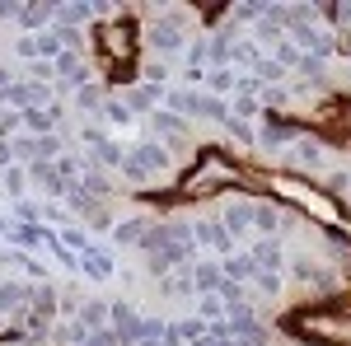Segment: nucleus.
Returning a JSON list of instances; mask_svg holds the SVG:
<instances>
[{"mask_svg": "<svg viewBox=\"0 0 351 346\" xmlns=\"http://www.w3.org/2000/svg\"><path fill=\"white\" fill-rule=\"evenodd\" d=\"M52 14H56L52 5H24V10H19V19H24V28H28V33H33V28H43L47 19H52Z\"/></svg>", "mask_w": 351, "mask_h": 346, "instance_id": "obj_22", "label": "nucleus"}, {"mask_svg": "<svg viewBox=\"0 0 351 346\" xmlns=\"http://www.w3.org/2000/svg\"><path fill=\"white\" fill-rule=\"evenodd\" d=\"M136 346H164V342H136Z\"/></svg>", "mask_w": 351, "mask_h": 346, "instance_id": "obj_42", "label": "nucleus"}, {"mask_svg": "<svg viewBox=\"0 0 351 346\" xmlns=\"http://www.w3.org/2000/svg\"><path fill=\"white\" fill-rule=\"evenodd\" d=\"M145 230H150V220H145V215H136V220H122V225L112 230V239L122 243V248H132V243L145 239Z\"/></svg>", "mask_w": 351, "mask_h": 346, "instance_id": "obj_11", "label": "nucleus"}, {"mask_svg": "<svg viewBox=\"0 0 351 346\" xmlns=\"http://www.w3.org/2000/svg\"><path fill=\"white\" fill-rule=\"evenodd\" d=\"M150 132H160V136H188L183 132V117H173V112H150Z\"/></svg>", "mask_w": 351, "mask_h": 346, "instance_id": "obj_19", "label": "nucleus"}, {"mask_svg": "<svg viewBox=\"0 0 351 346\" xmlns=\"http://www.w3.org/2000/svg\"><path fill=\"white\" fill-rule=\"evenodd\" d=\"M253 66H258V80H267V84L281 80V61H271V56H258Z\"/></svg>", "mask_w": 351, "mask_h": 346, "instance_id": "obj_29", "label": "nucleus"}, {"mask_svg": "<svg viewBox=\"0 0 351 346\" xmlns=\"http://www.w3.org/2000/svg\"><path fill=\"white\" fill-rule=\"evenodd\" d=\"M202 314H206V319H225V299H220V295H206V299H202Z\"/></svg>", "mask_w": 351, "mask_h": 346, "instance_id": "obj_34", "label": "nucleus"}, {"mask_svg": "<svg viewBox=\"0 0 351 346\" xmlns=\"http://www.w3.org/2000/svg\"><path fill=\"white\" fill-rule=\"evenodd\" d=\"M253 112H258V99H253V94H239V99H234V108H230V117H243V122H248Z\"/></svg>", "mask_w": 351, "mask_h": 346, "instance_id": "obj_31", "label": "nucleus"}, {"mask_svg": "<svg viewBox=\"0 0 351 346\" xmlns=\"http://www.w3.org/2000/svg\"><path fill=\"white\" fill-rule=\"evenodd\" d=\"M56 14H61V28H80V19L89 14V5H61Z\"/></svg>", "mask_w": 351, "mask_h": 346, "instance_id": "obj_28", "label": "nucleus"}, {"mask_svg": "<svg viewBox=\"0 0 351 346\" xmlns=\"http://www.w3.org/2000/svg\"><path fill=\"white\" fill-rule=\"evenodd\" d=\"M28 304V286H0V319Z\"/></svg>", "mask_w": 351, "mask_h": 346, "instance_id": "obj_18", "label": "nucleus"}, {"mask_svg": "<svg viewBox=\"0 0 351 346\" xmlns=\"http://www.w3.org/2000/svg\"><path fill=\"white\" fill-rule=\"evenodd\" d=\"M225 132L234 136L239 145H253V140H258V132H253V122H243V117H225Z\"/></svg>", "mask_w": 351, "mask_h": 346, "instance_id": "obj_24", "label": "nucleus"}, {"mask_svg": "<svg viewBox=\"0 0 351 346\" xmlns=\"http://www.w3.org/2000/svg\"><path fill=\"white\" fill-rule=\"evenodd\" d=\"M75 108H80V112H104V108H108V94H104L99 84H80V94H75Z\"/></svg>", "mask_w": 351, "mask_h": 346, "instance_id": "obj_13", "label": "nucleus"}, {"mask_svg": "<svg viewBox=\"0 0 351 346\" xmlns=\"http://www.w3.org/2000/svg\"><path fill=\"white\" fill-rule=\"evenodd\" d=\"M192 243H211V248H220L225 258H230V248H234V239L225 234L220 220H202V225H192Z\"/></svg>", "mask_w": 351, "mask_h": 346, "instance_id": "obj_4", "label": "nucleus"}, {"mask_svg": "<svg viewBox=\"0 0 351 346\" xmlns=\"http://www.w3.org/2000/svg\"><path fill=\"white\" fill-rule=\"evenodd\" d=\"M145 80H150V84L164 80V66H160V61H150V66H145Z\"/></svg>", "mask_w": 351, "mask_h": 346, "instance_id": "obj_39", "label": "nucleus"}, {"mask_svg": "<svg viewBox=\"0 0 351 346\" xmlns=\"http://www.w3.org/2000/svg\"><path fill=\"white\" fill-rule=\"evenodd\" d=\"M104 112H108L112 122H132V112H127V103H117V99H108V108H104Z\"/></svg>", "mask_w": 351, "mask_h": 346, "instance_id": "obj_37", "label": "nucleus"}, {"mask_svg": "<svg viewBox=\"0 0 351 346\" xmlns=\"http://www.w3.org/2000/svg\"><path fill=\"white\" fill-rule=\"evenodd\" d=\"M220 225H225V234H230V239H234V234H243V230L253 225V206H230Z\"/></svg>", "mask_w": 351, "mask_h": 346, "instance_id": "obj_15", "label": "nucleus"}, {"mask_svg": "<svg viewBox=\"0 0 351 346\" xmlns=\"http://www.w3.org/2000/svg\"><path fill=\"white\" fill-rule=\"evenodd\" d=\"M84 271H89V276H99V281H108V276H112L108 258H104L99 248H84Z\"/></svg>", "mask_w": 351, "mask_h": 346, "instance_id": "obj_23", "label": "nucleus"}, {"mask_svg": "<svg viewBox=\"0 0 351 346\" xmlns=\"http://www.w3.org/2000/svg\"><path fill=\"white\" fill-rule=\"evenodd\" d=\"M248 258H253L258 271H276V267H281V243L276 239H258V248H253Z\"/></svg>", "mask_w": 351, "mask_h": 346, "instance_id": "obj_9", "label": "nucleus"}, {"mask_svg": "<svg viewBox=\"0 0 351 346\" xmlns=\"http://www.w3.org/2000/svg\"><path fill=\"white\" fill-rule=\"evenodd\" d=\"M160 99V84H136V89H127V112H150Z\"/></svg>", "mask_w": 351, "mask_h": 346, "instance_id": "obj_8", "label": "nucleus"}, {"mask_svg": "<svg viewBox=\"0 0 351 346\" xmlns=\"http://www.w3.org/2000/svg\"><path fill=\"white\" fill-rule=\"evenodd\" d=\"M94 164H99V169H117V164H122V150H117L112 140H99V145H94Z\"/></svg>", "mask_w": 351, "mask_h": 346, "instance_id": "obj_25", "label": "nucleus"}, {"mask_svg": "<svg viewBox=\"0 0 351 346\" xmlns=\"http://www.w3.org/2000/svg\"><path fill=\"white\" fill-rule=\"evenodd\" d=\"M225 346H267V332L253 323V328H243V332H234V337H225Z\"/></svg>", "mask_w": 351, "mask_h": 346, "instance_id": "obj_26", "label": "nucleus"}, {"mask_svg": "<svg viewBox=\"0 0 351 346\" xmlns=\"http://www.w3.org/2000/svg\"><path fill=\"white\" fill-rule=\"evenodd\" d=\"M24 122H28V132L52 136V127H56V108H33V112H24Z\"/></svg>", "mask_w": 351, "mask_h": 346, "instance_id": "obj_17", "label": "nucleus"}, {"mask_svg": "<svg viewBox=\"0 0 351 346\" xmlns=\"http://www.w3.org/2000/svg\"><path fill=\"white\" fill-rule=\"evenodd\" d=\"M291 160L304 164V169H319L324 164V150H319V140H300L295 150H291Z\"/></svg>", "mask_w": 351, "mask_h": 346, "instance_id": "obj_21", "label": "nucleus"}, {"mask_svg": "<svg viewBox=\"0 0 351 346\" xmlns=\"http://www.w3.org/2000/svg\"><path fill=\"white\" fill-rule=\"evenodd\" d=\"M253 230H263V234H276V230H281V211H276V206H253Z\"/></svg>", "mask_w": 351, "mask_h": 346, "instance_id": "obj_20", "label": "nucleus"}, {"mask_svg": "<svg viewBox=\"0 0 351 346\" xmlns=\"http://www.w3.org/2000/svg\"><path fill=\"white\" fill-rule=\"evenodd\" d=\"M188 61H192V66H206V42H197V47L188 52Z\"/></svg>", "mask_w": 351, "mask_h": 346, "instance_id": "obj_40", "label": "nucleus"}, {"mask_svg": "<svg viewBox=\"0 0 351 346\" xmlns=\"http://www.w3.org/2000/svg\"><path fill=\"white\" fill-rule=\"evenodd\" d=\"M24 169H5V192H10V197H24Z\"/></svg>", "mask_w": 351, "mask_h": 346, "instance_id": "obj_33", "label": "nucleus"}, {"mask_svg": "<svg viewBox=\"0 0 351 346\" xmlns=\"http://www.w3.org/2000/svg\"><path fill=\"white\" fill-rule=\"evenodd\" d=\"M52 66H56V75H61V84H89V66L80 61V52H61Z\"/></svg>", "mask_w": 351, "mask_h": 346, "instance_id": "obj_5", "label": "nucleus"}, {"mask_svg": "<svg viewBox=\"0 0 351 346\" xmlns=\"http://www.w3.org/2000/svg\"><path fill=\"white\" fill-rule=\"evenodd\" d=\"M136 38H141V33H136V19H108V24H99V33H94L99 56H104L108 66L117 61L122 71L136 61Z\"/></svg>", "mask_w": 351, "mask_h": 346, "instance_id": "obj_1", "label": "nucleus"}, {"mask_svg": "<svg viewBox=\"0 0 351 346\" xmlns=\"http://www.w3.org/2000/svg\"><path fill=\"white\" fill-rule=\"evenodd\" d=\"M150 47H155V52H178V47H183V28L173 24V19L150 24Z\"/></svg>", "mask_w": 351, "mask_h": 346, "instance_id": "obj_6", "label": "nucleus"}, {"mask_svg": "<svg viewBox=\"0 0 351 346\" xmlns=\"http://www.w3.org/2000/svg\"><path fill=\"white\" fill-rule=\"evenodd\" d=\"M66 197H71V206H75V211H80V215L99 211V197H89V192H84V187H71V192H66Z\"/></svg>", "mask_w": 351, "mask_h": 346, "instance_id": "obj_27", "label": "nucleus"}, {"mask_svg": "<svg viewBox=\"0 0 351 346\" xmlns=\"http://www.w3.org/2000/svg\"><path fill=\"white\" fill-rule=\"evenodd\" d=\"M271 187H276L286 201H304L309 211L324 215V220H342V215H347L342 206H337V201H332V197H328V192H314V187L304 183V178H286V173H276V178H271Z\"/></svg>", "mask_w": 351, "mask_h": 346, "instance_id": "obj_2", "label": "nucleus"}, {"mask_svg": "<svg viewBox=\"0 0 351 346\" xmlns=\"http://www.w3.org/2000/svg\"><path fill=\"white\" fill-rule=\"evenodd\" d=\"M84 346H117V337L104 328V332H89V342H84Z\"/></svg>", "mask_w": 351, "mask_h": 346, "instance_id": "obj_38", "label": "nucleus"}, {"mask_svg": "<svg viewBox=\"0 0 351 346\" xmlns=\"http://www.w3.org/2000/svg\"><path fill=\"white\" fill-rule=\"evenodd\" d=\"M258 33H263V42H276L281 33H276V24H258Z\"/></svg>", "mask_w": 351, "mask_h": 346, "instance_id": "obj_41", "label": "nucleus"}, {"mask_svg": "<svg viewBox=\"0 0 351 346\" xmlns=\"http://www.w3.org/2000/svg\"><path fill=\"white\" fill-rule=\"evenodd\" d=\"M253 281H258V291H263V295H276V291H281V276H276V271H258Z\"/></svg>", "mask_w": 351, "mask_h": 346, "instance_id": "obj_35", "label": "nucleus"}, {"mask_svg": "<svg viewBox=\"0 0 351 346\" xmlns=\"http://www.w3.org/2000/svg\"><path fill=\"white\" fill-rule=\"evenodd\" d=\"M164 169H169V150L155 145V140H141L132 155H122V173H127L132 183H150L155 173H164Z\"/></svg>", "mask_w": 351, "mask_h": 346, "instance_id": "obj_3", "label": "nucleus"}, {"mask_svg": "<svg viewBox=\"0 0 351 346\" xmlns=\"http://www.w3.org/2000/svg\"><path fill=\"white\" fill-rule=\"evenodd\" d=\"M28 173H33V183H43L47 192H66V183H61V173H56V164L33 160V164H28Z\"/></svg>", "mask_w": 351, "mask_h": 346, "instance_id": "obj_14", "label": "nucleus"}, {"mask_svg": "<svg viewBox=\"0 0 351 346\" xmlns=\"http://www.w3.org/2000/svg\"><path fill=\"white\" fill-rule=\"evenodd\" d=\"M324 19H332L337 28H351V5H324Z\"/></svg>", "mask_w": 351, "mask_h": 346, "instance_id": "obj_32", "label": "nucleus"}, {"mask_svg": "<svg viewBox=\"0 0 351 346\" xmlns=\"http://www.w3.org/2000/svg\"><path fill=\"white\" fill-rule=\"evenodd\" d=\"M220 281H225V271H220L216 262H197V267H192V291L216 295V291H220Z\"/></svg>", "mask_w": 351, "mask_h": 346, "instance_id": "obj_7", "label": "nucleus"}, {"mask_svg": "<svg viewBox=\"0 0 351 346\" xmlns=\"http://www.w3.org/2000/svg\"><path fill=\"white\" fill-rule=\"evenodd\" d=\"M28 299H33V314H28V319H43V323L56 319V291H52V286H38Z\"/></svg>", "mask_w": 351, "mask_h": 346, "instance_id": "obj_10", "label": "nucleus"}, {"mask_svg": "<svg viewBox=\"0 0 351 346\" xmlns=\"http://www.w3.org/2000/svg\"><path fill=\"white\" fill-rule=\"evenodd\" d=\"M225 276H230V281H248V276H258V267H253L248 253H230V258H225Z\"/></svg>", "mask_w": 351, "mask_h": 346, "instance_id": "obj_16", "label": "nucleus"}, {"mask_svg": "<svg viewBox=\"0 0 351 346\" xmlns=\"http://www.w3.org/2000/svg\"><path fill=\"white\" fill-rule=\"evenodd\" d=\"M80 323L89 328V332H104V328H108V304H104V299H89V304H80Z\"/></svg>", "mask_w": 351, "mask_h": 346, "instance_id": "obj_12", "label": "nucleus"}, {"mask_svg": "<svg viewBox=\"0 0 351 346\" xmlns=\"http://www.w3.org/2000/svg\"><path fill=\"white\" fill-rule=\"evenodd\" d=\"M234 89V75L230 71H211V94H230Z\"/></svg>", "mask_w": 351, "mask_h": 346, "instance_id": "obj_36", "label": "nucleus"}, {"mask_svg": "<svg viewBox=\"0 0 351 346\" xmlns=\"http://www.w3.org/2000/svg\"><path fill=\"white\" fill-rule=\"evenodd\" d=\"M225 56H230V33H216L206 42V61H225Z\"/></svg>", "mask_w": 351, "mask_h": 346, "instance_id": "obj_30", "label": "nucleus"}]
</instances>
